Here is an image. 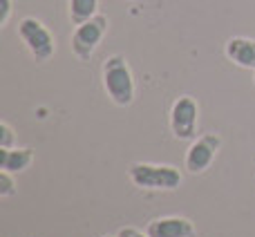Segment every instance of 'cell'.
<instances>
[{"instance_id": "5bb4252c", "label": "cell", "mask_w": 255, "mask_h": 237, "mask_svg": "<svg viewBox=\"0 0 255 237\" xmlns=\"http://www.w3.org/2000/svg\"><path fill=\"white\" fill-rule=\"evenodd\" d=\"M117 237H150V235L143 233V231H139V229H134V226H124V229H119Z\"/></svg>"}, {"instance_id": "2e32d148", "label": "cell", "mask_w": 255, "mask_h": 237, "mask_svg": "<svg viewBox=\"0 0 255 237\" xmlns=\"http://www.w3.org/2000/svg\"><path fill=\"white\" fill-rule=\"evenodd\" d=\"M253 83H255V72H253Z\"/></svg>"}, {"instance_id": "9a60e30c", "label": "cell", "mask_w": 255, "mask_h": 237, "mask_svg": "<svg viewBox=\"0 0 255 237\" xmlns=\"http://www.w3.org/2000/svg\"><path fill=\"white\" fill-rule=\"evenodd\" d=\"M103 237H117V235H103Z\"/></svg>"}, {"instance_id": "30bf717a", "label": "cell", "mask_w": 255, "mask_h": 237, "mask_svg": "<svg viewBox=\"0 0 255 237\" xmlns=\"http://www.w3.org/2000/svg\"><path fill=\"white\" fill-rule=\"evenodd\" d=\"M99 0H70V20L74 25L90 20L92 16H97Z\"/></svg>"}, {"instance_id": "52a82bcc", "label": "cell", "mask_w": 255, "mask_h": 237, "mask_svg": "<svg viewBox=\"0 0 255 237\" xmlns=\"http://www.w3.org/2000/svg\"><path fill=\"white\" fill-rule=\"evenodd\" d=\"M150 237H197V229L188 217H157L145 226Z\"/></svg>"}, {"instance_id": "7c38bea8", "label": "cell", "mask_w": 255, "mask_h": 237, "mask_svg": "<svg viewBox=\"0 0 255 237\" xmlns=\"http://www.w3.org/2000/svg\"><path fill=\"white\" fill-rule=\"evenodd\" d=\"M0 148H13V130L7 121H0Z\"/></svg>"}, {"instance_id": "8992f818", "label": "cell", "mask_w": 255, "mask_h": 237, "mask_svg": "<svg viewBox=\"0 0 255 237\" xmlns=\"http://www.w3.org/2000/svg\"><path fill=\"white\" fill-rule=\"evenodd\" d=\"M222 148V139L215 132H208V134L199 136V139L193 141V145L188 148L184 159V168L190 172V175H202L211 168L213 159L217 157Z\"/></svg>"}, {"instance_id": "9c48e42d", "label": "cell", "mask_w": 255, "mask_h": 237, "mask_svg": "<svg viewBox=\"0 0 255 237\" xmlns=\"http://www.w3.org/2000/svg\"><path fill=\"white\" fill-rule=\"evenodd\" d=\"M34 161L31 148H0V170H7L11 175L22 172Z\"/></svg>"}, {"instance_id": "4fadbf2b", "label": "cell", "mask_w": 255, "mask_h": 237, "mask_svg": "<svg viewBox=\"0 0 255 237\" xmlns=\"http://www.w3.org/2000/svg\"><path fill=\"white\" fill-rule=\"evenodd\" d=\"M11 16V0H0V27H4Z\"/></svg>"}, {"instance_id": "277c9868", "label": "cell", "mask_w": 255, "mask_h": 237, "mask_svg": "<svg viewBox=\"0 0 255 237\" xmlns=\"http://www.w3.org/2000/svg\"><path fill=\"white\" fill-rule=\"evenodd\" d=\"M108 16L103 13H97L90 20L76 25L74 34H72V54H74L79 61H90L92 54L97 52L99 43L103 40V36L108 34Z\"/></svg>"}, {"instance_id": "3957f363", "label": "cell", "mask_w": 255, "mask_h": 237, "mask_svg": "<svg viewBox=\"0 0 255 237\" xmlns=\"http://www.w3.org/2000/svg\"><path fill=\"white\" fill-rule=\"evenodd\" d=\"M18 36L25 43V47L29 49V54L36 61H49L56 52V40H54L52 31L38 20V18H22L18 22Z\"/></svg>"}, {"instance_id": "5b68a950", "label": "cell", "mask_w": 255, "mask_h": 237, "mask_svg": "<svg viewBox=\"0 0 255 237\" xmlns=\"http://www.w3.org/2000/svg\"><path fill=\"white\" fill-rule=\"evenodd\" d=\"M199 106L190 94L179 97L170 108V130L172 136L179 141H190L197 136Z\"/></svg>"}, {"instance_id": "8fae6325", "label": "cell", "mask_w": 255, "mask_h": 237, "mask_svg": "<svg viewBox=\"0 0 255 237\" xmlns=\"http://www.w3.org/2000/svg\"><path fill=\"white\" fill-rule=\"evenodd\" d=\"M16 179H13L11 172L0 170V197H11L16 195Z\"/></svg>"}, {"instance_id": "e0dca14e", "label": "cell", "mask_w": 255, "mask_h": 237, "mask_svg": "<svg viewBox=\"0 0 255 237\" xmlns=\"http://www.w3.org/2000/svg\"><path fill=\"white\" fill-rule=\"evenodd\" d=\"M128 2H132V0H128Z\"/></svg>"}, {"instance_id": "7a4b0ae2", "label": "cell", "mask_w": 255, "mask_h": 237, "mask_svg": "<svg viewBox=\"0 0 255 237\" xmlns=\"http://www.w3.org/2000/svg\"><path fill=\"white\" fill-rule=\"evenodd\" d=\"M128 179L141 190H177L181 186L179 168L168 163H132Z\"/></svg>"}, {"instance_id": "ba28073f", "label": "cell", "mask_w": 255, "mask_h": 237, "mask_svg": "<svg viewBox=\"0 0 255 237\" xmlns=\"http://www.w3.org/2000/svg\"><path fill=\"white\" fill-rule=\"evenodd\" d=\"M224 54H226V58H229V61L235 63V65L255 72V40L253 38L233 36V38L226 40Z\"/></svg>"}, {"instance_id": "6da1fadb", "label": "cell", "mask_w": 255, "mask_h": 237, "mask_svg": "<svg viewBox=\"0 0 255 237\" xmlns=\"http://www.w3.org/2000/svg\"><path fill=\"white\" fill-rule=\"evenodd\" d=\"M103 88H106L110 101L119 108H128L134 101L136 90L132 70L121 54H115V56L106 58V63H103Z\"/></svg>"}]
</instances>
